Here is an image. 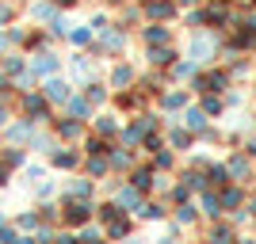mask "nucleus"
<instances>
[{
  "mask_svg": "<svg viewBox=\"0 0 256 244\" xmlns=\"http://www.w3.org/2000/svg\"><path fill=\"white\" fill-rule=\"evenodd\" d=\"M88 214H92V206H88V202H73V206H69V214H65V222H69V225H80Z\"/></svg>",
  "mask_w": 256,
  "mask_h": 244,
  "instance_id": "obj_1",
  "label": "nucleus"
},
{
  "mask_svg": "<svg viewBox=\"0 0 256 244\" xmlns=\"http://www.w3.org/2000/svg\"><path fill=\"white\" fill-rule=\"evenodd\" d=\"M146 11H150V15H172V4H168V0H150Z\"/></svg>",
  "mask_w": 256,
  "mask_h": 244,
  "instance_id": "obj_2",
  "label": "nucleus"
},
{
  "mask_svg": "<svg viewBox=\"0 0 256 244\" xmlns=\"http://www.w3.org/2000/svg\"><path fill=\"white\" fill-rule=\"evenodd\" d=\"M107 229H111V237H126V233H130V225L122 222L118 214H115V218H111V222H107Z\"/></svg>",
  "mask_w": 256,
  "mask_h": 244,
  "instance_id": "obj_3",
  "label": "nucleus"
},
{
  "mask_svg": "<svg viewBox=\"0 0 256 244\" xmlns=\"http://www.w3.org/2000/svg\"><path fill=\"white\" fill-rule=\"evenodd\" d=\"M46 96H50V99H65V96H69V88H65L62 80H50V84H46Z\"/></svg>",
  "mask_w": 256,
  "mask_h": 244,
  "instance_id": "obj_4",
  "label": "nucleus"
},
{
  "mask_svg": "<svg viewBox=\"0 0 256 244\" xmlns=\"http://www.w3.org/2000/svg\"><path fill=\"white\" fill-rule=\"evenodd\" d=\"M150 183H153L150 172H134V187H138V191H150Z\"/></svg>",
  "mask_w": 256,
  "mask_h": 244,
  "instance_id": "obj_5",
  "label": "nucleus"
},
{
  "mask_svg": "<svg viewBox=\"0 0 256 244\" xmlns=\"http://www.w3.org/2000/svg\"><path fill=\"white\" fill-rule=\"evenodd\" d=\"M164 38H168L164 27H150V31H146V42H164Z\"/></svg>",
  "mask_w": 256,
  "mask_h": 244,
  "instance_id": "obj_6",
  "label": "nucleus"
},
{
  "mask_svg": "<svg viewBox=\"0 0 256 244\" xmlns=\"http://www.w3.org/2000/svg\"><path fill=\"white\" fill-rule=\"evenodd\" d=\"M34 69H38V73H54L58 61H54V57H42V61H34Z\"/></svg>",
  "mask_w": 256,
  "mask_h": 244,
  "instance_id": "obj_7",
  "label": "nucleus"
},
{
  "mask_svg": "<svg viewBox=\"0 0 256 244\" xmlns=\"http://www.w3.org/2000/svg\"><path fill=\"white\" fill-rule=\"evenodd\" d=\"M230 172H237V176H245V172H248V160H241V157H237V160H230Z\"/></svg>",
  "mask_w": 256,
  "mask_h": 244,
  "instance_id": "obj_8",
  "label": "nucleus"
},
{
  "mask_svg": "<svg viewBox=\"0 0 256 244\" xmlns=\"http://www.w3.org/2000/svg\"><path fill=\"white\" fill-rule=\"evenodd\" d=\"M172 57H176V53H168V50H153V61H157V65H168Z\"/></svg>",
  "mask_w": 256,
  "mask_h": 244,
  "instance_id": "obj_9",
  "label": "nucleus"
},
{
  "mask_svg": "<svg viewBox=\"0 0 256 244\" xmlns=\"http://www.w3.org/2000/svg\"><path fill=\"white\" fill-rule=\"evenodd\" d=\"M69 111H73V115H80V118H84V115H88V103H84V99H73V103H69Z\"/></svg>",
  "mask_w": 256,
  "mask_h": 244,
  "instance_id": "obj_10",
  "label": "nucleus"
},
{
  "mask_svg": "<svg viewBox=\"0 0 256 244\" xmlns=\"http://www.w3.org/2000/svg\"><path fill=\"white\" fill-rule=\"evenodd\" d=\"M100 134H115V118H100Z\"/></svg>",
  "mask_w": 256,
  "mask_h": 244,
  "instance_id": "obj_11",
  "label": "nucleus"
},
{
  "mask_svg": "<svg viewBox=\"0 0 256 244\" xmlns=\"http://www.w3.org/2000/svg\"><path fill=\"white\" fill-rule=\"evenodd\" d=\"M27 111H31V115H42V99L31 96V99H27Z\"/></svg>",
  "mask_w": 256,
  "mask_h": 244,
  "instance_id": "obj_12",
  "label": "nucleus"
},
{
  "mask_svg": "<svg viewBox=\"0 0 256 244\" xmlns=\"http://www.w3.org/2000/svg\"><path fill=\"white\" fill-rule=\"evenodd\" d=\"M188 126L199 130V126H203V115H199V111H192V115H188Z\"/></svg>",
  "mask_w": 256,
  "mask_h": 244,
  "instance_id": "obj_13",
  "label": "nucleus"
},
{
  "mask_svg": "<svg viewBox=\"0 0 256 244\" xmlns=\"http://www.w3.org/2000/svg\"><path fill=\"white\" fill-rule=\"evenodd\" d=\"M54 160H58V164H62V168H69V164H73L76 157H73V153H58V157H54Z\"/></svg>",
  "mask_w": 256,
  "mask_h": 244,
  "instance_id": "obj_14",
  "label": "nucleus"
},
{
  "mask_svg": "<svg viewBox=\"0 0 256 244\" xmlns=\"http://www.w3.org/2000/svg\"><path fill=\"white\" fill-rule=\"evenodd\" d=\"M62 134H69V138H76V134H80V126H76V122H62Z\"/></svg>",
  "mask_w": 256,
  "mask_h": 244,
  "instance_id": "obj_15",
  "label": "nucleus"
},
{
  "mask_svg": "<svg viewBox=\"0 0 256 244\" xmlns=\"http://www.w3.org/2000/svg\"><path fill=\"white\" fill-rule=\"evenodd\" d=\"M69 191H73V195H80V199H84V195H88V183H84V180H76L73 187H69Z\"/></svg>",
  "mask_w": 256,
  "mask_h": 244,
  "instance_id": "obj_16",
  "label": "nucleus"
},
{
  "mask_svg": "<svg viewBox=\"0 0 256 244\" xmlns=\"http://www.w3.org/2000/svg\"><path fill=\"white\" fill-rule=\"evenodd\" d=\"M210 183H226V168H210Z\"/></svg>",
  "mask_w": 256,
  "mask_h": 244,
  "instance_id": "obj_17",
  "label": "nucleus"
},
{
  "mask_svg": "<svg viewBox=\"0 0 256 244\" xmlns=\"http://www.w3.org/2000/svg\"><path fill=\"white\" fill-rule=\"evenodd\" d=\"M130 80V69H115V84H126Z\"/></svg>",
  "mask_w": 256,
  "mask_h": 244,
  "instance_id": "obj_18",
  "label": "nucleus"
},
{
  "mask_svg": "<svg viewBox=\"0 0 256 244\" xmlns=\"http://www.w3.org/2000/svg\"><path fill=\"white\" fill-rule=\"evenodd\" d=\"M241 202V191H226V206H237Z\"/></svg>",
  "mask_w": 256,
  "mask_h": 244,
  "instance_id": "obj_19",
  "label": "nucleus"
},
{
  "mask_svg": "<svg viewBox=\"0 0 256 244\" xmlns=\"http://www.w3.org/2000/svg\"><path fill=\"white\" fill-rule=\"evenodd\" d=\"M58 4H73V0H58Z\"/></svg>",
  "mask_w": 256,
  "mask_h": 244,
  "instance_id": "obj_20",
  "label": "nucleus"
},
{
  "mask_svg": "<svg viewBox=\"0 0 256 244\" xmlns=\"http://www.w3.org/2000/svg\"><path fill=\"white\" fill-rule=\"evenodd\" d=\"M0 126H4V111H0Z\"/></svg>",
  "mask_w": 256,
  "mask_h": 244,
  "instance_id": "obj_21",
  "label": "nucleus"
},
{
  "mask_svg": "<svg viewBox=\"0 0 256 244\" xmlns=\"http://www.w3.org/2000/svg\"><path fill=\"white\" fill-rule=\"evenodd\" d=\"M184 4H195V0H184Z\"/></svg>",
  "mask_w": 256,
  "mask_h": 244,
  "instance_id": "obj_22",
  "label": "nucleus"
},
{
  "mask_svg": "<svg viewBox=\"0 0 256 244\" xmlns=\"http://www.w3.org/2000/svg\"><path fill=\"white\" fill-rule=\"evenodd\" d=\"M252 214H256V202H252Z\"/></svg>",
  "mask_w": 256,
  "mask_h": 244,
  "instance_id": "obj_23",
  "label": "nucleus"
},
{
  "mask_svg": "<svg viewBox=\"0 0 256 244\" xmlns=\"http://www.w3.org/2000/svg\"><path fill=\"white\" fill-rule=\"evenodd\" d=\"M0 88H4V84H0Z\"/></svg>",
  "mask_w": 256,
  "mask_h": 244,
  "instance_id": "obj_24",
  "label": "nucleus"
}]
</instances>
